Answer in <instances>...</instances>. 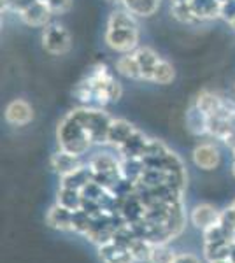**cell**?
I'll return each mask as SVG.
<instances>
[{"label":"cell","mask_w":235,"mask_h":263,"mask_svg":"<svg viewBox=\"0 0 235 263\" xmlns=\"http://www.w3.org/2000/svg\"><path fill=\"white\" fill-rule=\"evenodd\" d=\"M74 95L84 105L95 104L97 107H104L121 99L123 88L105 63H95L86 78L76 86Z\"/></svg>","instance_id":"6da1fadb"},{"label":"cell","mask_w":235,"mask_h":263,"mask_svg":"<svg viewBox=\"0 0 235 263\" xmlns=\"http://www.w3.org/2000/svg\"><path fill=\"white\" fill-rule=\"evenodd\" d=\"M57 139H58L60 149L69 151L72 155H78V156L84 155L93 146L92 137H89L86 128L76 120V116L72 112H69L60 121L57 130Z\"/></svg>","instance_id":"7a4b0ae2"},{"label":"cell","mask_w":235,"mask_h":263,"mask_svg":"<svg viewBox=\"0 0 235 263\" xmlns=\"http://www.w3.org/2000/svg\"><path fill=\"white\" fill-rule=\"evenodd\" d=\"M70 112L86 128L93 144H107V132L111 121H113V116L107 111H104L102 107L84 105V107H78Z\"/></svg>","instance_id":"3957f363"},{"label":"cell","mask_w":235,"mask_h":263,"mask_svg":"<svg viewBox=\"0 0 235 263\" xmlns=\"http://www.w3.org/2000/svg\"><path fill=\"white\" fill-rule=\"evenodd\" d=\"M139 39H140L139 27H132V28H107L105 27L104 41H105V44H107V48L113 49L114 53H119V54L134 53V51L139 48Z\"/></svg>","instance_id":"277c9868"},{"label":"cell","mask_w":235,"mask_h":263,"mask_svg":"<svg viewBox=\"0 0 235 263\" xmlns=\"http://www.w3.org/2000/svg\"><path fill=\"white\" fill-rule=\"evenodd\" d=\"M41 42L46 53L53 54V57H60V54L69 53L72 48L70 33L60 23H49L48 27L42 28Z\"/></svg>","instance_id":"5b68a950"},{"label":"cell","mask_w":235,"mask_h":263,"mask_svg":"<svg viewBox=\"0 0 235 263\" xmlns=\"http://www.w3.org/2000/svg\"><path fill=\"white\" fill-rule=\"evenodd\" d=\"M18 14H20V20L23 21L25 25L33 27V28L48 27L51 23V18L55 16L49 7L46 6L44 2H41V0H33L25 9H21Z\"/></svg>","instance_id":"8992f818"},{"label":"cell","mask_w":235,"mask_h":263,"mask_svg":"<svg viewBox=\"0 0 235 263\" xmlns=\"http://www.w3.org/2000/svg\"><path fill=\"white\" fill-rule=\"evenodd\" d=\"M4 118L12 126H27L33 120V107L25 99H14L6 105Z\"/></svg>","instance_id":"52a82bcc"},{"label":"cell","mask_w":235,"mask_h":263,"mask_svg":"<svg viewBox=\"0 0 235 263\" xmlns=\"http://www.w3.org/2000/svg\"><path fill=\"white\" fill-rule=\"evenodd\" d=\"M191 158H193V163L200 168V171L211 172V171H214V168L220 167L221 153L214 144L204 142V144H198V146L195 147L193 153H191Z\"/></svg>","instance_id":"ba28073f"},{"label":"cell","mask_w":235,"mask_h":263,"mask_svg":"<svg viewBox=\"0 0 235 263\" xmlns=\"http://www.w3.org/2000/svg\"><path fill=\"white\" fill-rule=\"evenodd\" d=\"M137 132L134 125L126 120H121V118H113L109 125V132H107V146L116 147V151L121 146L130 141L134 137V134Z\"/></svg>","instance_id":"9c48e42d"},{"label":"cell","mask_w":235,"mask_h":263,"mask_svg":"<svg viewBox=\"0 0 235 263\" xmlns=\"http://www.w3.org/2000/svg\"><path fill=\"white\" fill-rule=\"evenodd\" d=\"M98 258L102 263H135L130 249L114 239L98 246Z\"/></svg>","instance_id":"30bf717a"},{"label":"cell","mask_w":235,"mask_h":263,"mask_svg":"<svg viewBox=\"0 0 235 263\" xmlns=\"http://www.w3.org/2000/svg\"><path fill=\"white\" fill-rule=\"evenodd\" d=\"M221 213L211 203H196L190 213V221L198 230H207L209 227L220 223Z\"/></svg>","instance_id":"8fae6325"},{"label":"cell","mask_w":235,"mask_h":263,"mask_svg":"<svg viewBox=\"0 0 235 263\" xmlns=\"http://www.w3.org/2000/svg\"><path fill=\"white\" fill-rule=\"evenodd\" d=\"M51 167H53V171L57 172L60 177H65V176H69V174L76 172L79 167H83V163H81L78 155H72L69 151L60 149L58 153H55V155L51 156Z\"/></svg>","instance_id":"7c38bea8"},{"label":"cell","mask_w":235,"mask_h":263,"mask_svg":"<svg viewBox=\"0 0 235 263\" xmlns=\"http://www.w3.org/2000/svg\"><path fill=\"white\" fill-rule=\"evenodd\" d=\"M134 54H135V58H137V62L140 65L142 81L151 83L153 70H155V67L158 65V62L161 60V57L153 48H149V46H139V48L134 51Z\"/></svg>","instance_id":"4fadbf2b"},{"label":"cell","mask_w":235,"mask_h":263,"mask_svg":"<svg viewBox=\"0 0 235 263\" xmlns=\"http://www.w3.org/2000/svg\"><path fill=\"white\" fill-rule=\"evenodd\" d=\"M221 0H190L193 14L200 23L221 18Z\"/></svg>","instance_id":"5bb4252c"},{"label":"cell","mask_w":235,"mask_h":263,"mask_svg":"<svg viewBox=\"0 0 235 263\" xmlns=\"http://www.w3.org/2000/svg\"><path fill=\"white\" fill-rule=\"evenodd\" d=\"M72 219H74V213L65 209V207H62L60 203L51 207L48 216H46V223H48L51 228H55V230H62V232L74 230Z\"/></svg>","instance_id":"9a60e30c"},{"label":"cell","mask_w":235,"mask_h":263,"mask_svg":"<svg viewBox=\"0 0 235 263\" xmlns=\"http://www.w3.org/2000/svg\"><path fill=\"white\" fill-rule=\"evenodd\" d=\"M114 70H116V74L123 76L126 79H132V81H142L140 65L134 53L119 54L116 63H114Z\"/></svg>","instance_id":"2e32d148"},{"label":"cell","mask_w":235,"mask_h":263,"mask_svg":"<svg viewBox=\"0 0 235 263\" xmlns=\"http://www.w3.org/2000/svg\"><path fill=\"white\" fill-rule=\"evenodd\" d=\"M196 104V107L200 109L206 116H214L216 112H220L225 105V97H221L220 93L202 90L196 95V99L193 100Z\"/></svg>","instance_id":"e0dca14e"},{"label":"cell","mask_w":235,"mask_h":263,"mask_svg":"<svg viewBox=\"0 0 235 263\" xmlns=\"http://www.w3.org/2000/svg\"><path fill=\"white\" fill-rule=\"evenodd\" d=\"M207 120L209 118L196 107L195 102L186 111V125L193 135H207Z\"/></svg>","instance_id":"ac0fdd59"},{"label":"cell","mask_w":235,"mask_h":263,"mask_svg":"<svg viewBox=\"0 0 235 263\" xmlns=\"http://www.w3.org/2000/svg\"><path fill=\"white\" fill-rule=\"evenodd\" d=\"M161 0H125L123 7L134 12L137 18H151L160 9Z\"/></svg>","instance_id":"d6986e66"},{"label":"cell","mask_w":235,"mask_h":263,"mask_svg":"<svg viewBox=\"0 0 235 263\" xmlns=\"http://www.w3.org/2000/svg\"><path fill=\"white\" fill-rule=\"evenodd\" d=\"M83 202H84L83 200V193H81L79 190L65 188V186H62V188H60L57 203H60L62 207H65V209L76 213V211L83 209Z\"/></svg>","instance_id":"ffe728a7"},{"label":"cell","mask_w":235,"mask_h":263,"mask_svg":"<svg viewBox=\"0 0 235 263\" xmlns=\"http://www.w3.org/2000/svg\"><path fill=\"white\" fill-rule=\"evenodd\" d=\"M232 240H218V242H206V246H204V254H206V258L209 260V263L221 261V260H228L230 242H232Z\"/></svg>","instance_id":"44dd1931"},{"label":"cell","mask_w":235,"mask_h":263,"mask_svg":"<svg viewBox=\"0 0 235 263\" xmlns=\"http://www.w3.org/2000/svg\"><path fill=\"white\" fill-rule=\"evenodd\" d=\"M176 79V69L170 62H167L161 58L158 62V65L155 67L153 70V79L151 83H156V84H170Z\"/></svg>","instance_id":"7402d4cb"},{"label":"cell","mask_w":235,"mask_h":263,"mask_svg":"<svg viewBox=\"0 0 235 263\" xmlns=\"http://www.w3.org/2000/svg\"><path fill=\"white\" fill-rule=\"evenodd\" d=\"M170 14H172L179 23H185V25L200 23V21L196 20V16L193 14V11H191L190 2L188 4H174V6H170Z\"/></svg>","instance_id":"603a6c76"},{"label":"cell","mask_w":235,"mask_h":263,"mask_svg":"<svg viewBox=\"0 0 235 263\" xmlns=\"http://www.w3.org/2000/svg\"><path fill=\"white\" fill-rule=\"evenodd\" d=\"M177 254L165 244H153V251L149 263H172Z\"/></svg>","instance_id":"cb8c5ba5"},{"label":"cell","mask_w":235,"mask_h":263,"mask_svg":"<svg viewBox=\"0 0 235 263\" xmlns=\"http://www.w3.org/2000/svg\"><path fill=\"white\" fill-rule=\"evenodd\" d=\"M41 2H44L53 14H63V12L69 11L72 6V0H41Z\"/></svg>","instance_id":"d4e9b609"},{"label":"cell","mask_w":235,"mask_h":263,"mask_svg":"<svg viewBox=\"0 0 235 263\" xmlns=\"http://www.w3.org/2000/svg\"><path fill=\"white\" fill-rule=\"evenodd\" d=\"M235 18V0H225L223 4H221V18L226 21V23H230Z\"/></svg>","instance_id":"484cf974"},{"label":"cell","mask_w":235,"mask_h":263,"mask_svg":"<svg viewBox=\"0 0 235 263\" xmlns=\"http://www.w3.org/2000/svg\"><path fill=\"white\" fill-rule=\"evenodd\" d=\"M172 263H202V261H200V258H196L195 254L185 253V254H177Z\"/></svg>","instance_id":"4316f807"},{"label":"cell","mask_w":235,"mask_h":263,"mask_svg":"<svg viewBox=\"0 0 235 263\" xmlns=\"http://www.w3.org/2000/svg\"><path fill=\"white\" fill-rule=\"evenodd\" d=\"M228 260L235 263V239L230 242V253H228Z\"/></svg>","instance_id":"83f0119b"},{"label":"cell","mask_w":235,"mask_h":263,"mask_svg":"<svg viewBox=\"0 0 235 263\" xmlns=\"http://www.w3.org/2000/svg\"><path fill=\"white\" fill-rule=\"evenodd\" d=\"M190 0H170V6H174V4H188Z\"/></svg>","instance_id":"f1b7e54d"},{"label":"cell","mask_w":235,"mask_h":263,"mask_svg":"<svg viewBox=\"0 0 235 263\" xmlns=\"http://www.w3.org/2000/svg\"><path fill=\"white\" fill-rule=\"evenodd\" d=\"M109 4H116V6H123L125 4V0H107Z\"/></svg>","instance_id":"f546056e"},{"label":"cell","mask_w":235,"mask_h":263,"mask_svg":"<svg viewBox=\"0 0 235 263\" xmlns=\"http://www.w3.org/2000/svg\"><path fill=\"white\" fill-rule=\"evenodd\" d=\"M228 25H230V28H232V30L235 32V18H233L232 21H230V23H228Z\"/></svg>","instance_id":"4dcf8cb0"},{"label":"cell","mask_w":235,"mask_h":263,"mask_svg":"<svg viewBox=\"0 0 235 263\" xmlns=\"http://www.w3.org/2000/svg\"><path fill=\"white\" fill-rule=\"evenodd\" d=\"M212 263H233V261H230V260H221V261H212Z\"/></svg>","instance_id":"1f68e13d"},{"label":"cell","mask_w":235,"mask_h":263,"mask_svg":"<svg viewBox=\"0 0 235 263\" xmlns=\"http://www.w3.org/2000/svg\"><path fill=\"white\" fill-rule=\"evenodd\" d=\"M230 207H232V211H233V213H235V200H233L232 203H230Z\"/></svg>","instance_id":"d6a6232c"},{"label":"cell","mask_w":235,"mask_h":263,"mask_svg":"<svg viewBox=\"0 0 235 263\" xmlns=\"http://www.w3.org/2000/svg\"><path fill=\"white\" fill-rule=\"evenodd\" d=\"M232 174H233V177H235V162H233V165H232Z\"/></svg>","instance_id":"836d02e7"},{"label":"cell","mask_w":235,"mask_h":263,"mask_svg":"<svg viewBox=\"0 0 235 263\" xmlns=\"http://www.w3.org/2000/svg\"><path fill=\"white\" fill-rule=\"evenodd\" d=\"M233 156H235V149H233Z\"/></svg>","instance_id":"e575fe53"},{"label":"cell","mask_w":235,"mask_h":263,"mask_svg":"<svg viewBox=\"0 0 235 263\" xmlns=\"http://www.w3.org/2000/svg\"><path fill=\"white\" fill-rule=\"evenodd\" d=\"M221 2H225V0H221Z\"/></svg>","instance_id":"d590c367"}]
</instances>
